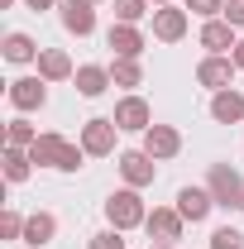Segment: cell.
<instances>
[{"instance_id":"obj_1","label":"cell","mask_w":244,"mask_h":249,"mask_svg":"<svg viewBox=\"0 0 244 249\" xmlns=\"http://www.w3.org/2000/svg\"><path fill=\"white\" fill-rule=\"evenodd\" d=\"M182 211L187 216H201V211H206V196H201V192H182Z\"/></svg>"},{"instance_id":"obj_2","label":"cell","mask_w":244,"mask_h":249,"mask_svg":"<svg viewBox=\"0 0 244 249\" xmlns=\"http://www.w3.org/2000/svg\"><path fill=\"white\" fill-rule=\"evenodd\" d=\"M215 249H240V235H235V230H220V235H215Z\"/></svg>"},{"instance_id":"obj_3","label":"cell","mask_w":244,"mask_h":249,"mask_svg":"<svg viewBox=\"0 0 244 249\" xmlns=\"http://www.w3.org/2000/svg\"><path fill=\"white\" fill-rule=\"evenodd\" d=\"M10 58H29V43L24 38H10Z\"/></svg>"},{"instance_id":"obj_4","label":"cell","mask_w":244,"mask_h":249,"mask_svg":"<svg viewBox=\"0 0 244 249\" xmlns=\"http://www.w3.org/2000/svg\"><path fill=\"white\" fill-rule=\"evenodd\" d=\"M230 15H235V19H244V0H235V10H230Z\"/></svg>"}]
</instances>
